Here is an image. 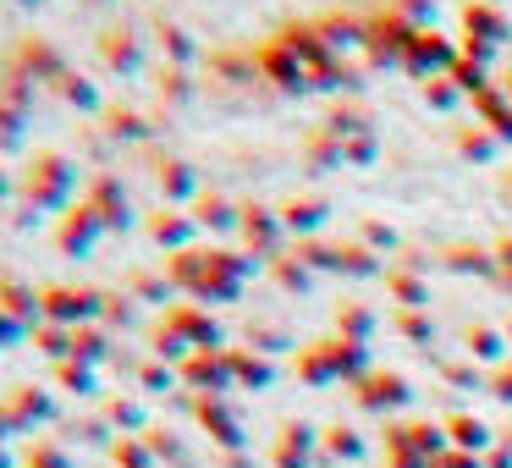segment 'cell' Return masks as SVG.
I'll return each mask as SVG.
<instances>
[{
  "label": "cell",
  "instance_id": "cell-12",
  "mask_svg": "<svg viewBox=\"0 0 512 468\" xmlns=\"http://www.w3.org/2000/svg\"><path fill=\"white\" fill-rule=\"evenodd\" d=\"M160 188L171 193V199H182V193L193 188V177H188V166H177V160H166V166H160Z\"/></svg>",
  "mask_w": 512,
  "mask_h": 468
},
{
  "label": "cell",
  "instance_id": "cell-2",
  "mask_svg": "<svg viewBox=\"0 0 512 468\" xmlns=\"http://www.w3.org/2000/svg\"><path fill=\"white\" fill-rule=\"evenodd\" d=\"M0 72H12V78H23V83H50V89H56L72 67H67V56H61L45 34H23L12 45V56H6V67H0Z\"/></svg>",
  "mask_w": 512,
  "mask_h": 468
},
{
  "label": "cell",
  "instance_id": "cell-18",
  "mask_svg": "<svg viewBox=\"0 0 512 468\" xmlns=\"http://www.w3.org/2000/svg\"><path fill=\"white\" fill-rule=\"evenodd\" d=\"M83 6H105V0H83Z\"/></svg>",
  "mask_w": 512,
  "mask_h": 468
},
{
  "label": "cell",
  "instance_id": "cell-7",
  "mask_svg": "<svg viewBox=\"0 0 512 468\" xmlns=\"http://www.w3.org/2000/svg\"><path fill=\"white\" fill-rule=\"evenodd\" d=\"M94 45H100V61L111 72H138V67H144V45H138L133 28H105Z\"/></svg>",
  "mask_w": 512,
  "mask_h": 468
},
{
  "label": "cell",
  "instance_id": "cell-15",
  "mask_svg": "<svg viewBox=\"0 0 512 468\" xmlns=\"http://www.w3.org/2000/svg\"><path fill=\"white\" fill-rule=\"evenodd\" d=\"M23 331H28L23 320H12V314L0 309V347H12V342H17V336H23Z\"/></svg>",
  "mask_w": 512,
  "mask_h": 468
},
{
  "label": "cell",
  "instance_id": "cell-10",
  "mask_svg": "<svg viewBox=\"0 0 512 468\" xmlns=\"http://www.w3.org/2000/svg\"><path fill=\"white\" fill-rule=\"evenodd\" d=\"M100 116H105V127H111V133H116V138H144V133H149V127H144V122H138V116H133V111H122V105H105V111H100Z\"/></svg>",
  "mask_w": 512,
  "mask_h": 468
},
{
  "label": "cell",
  "instance_id": "cell-17",
  "mask_svg": "<svg viewBox=\"0 0 512 468\" xmlns=\"http://www.w3.org/2000/svg\"><path fill=\"white\" fill-rule=\"evenodd\" d=\"M12 6H39V0H12Z\"/></svg>",
  "mask_w": 512,
  "mask_h": 468
},
{
  "label": "cell",
  "instance_id": "cell-9",
  "mask_svg": "<svg viewBox=\"0 0 512 468\" xmlns=\"http://www.w3.org/2000/svg\"><path fill=\"white\" fill-rule=\"evenodd\" d=\"M56 94H61L67 105H78V111H100V89H94L83 72H67V78L56 83Z\"/></svg>",
  "mask_w": 512,
  "mask_h": 468
},
{
  "label": "cell",
  "instance_id": "cell-8",
  "mask_svg": "<svg viewBox=\"0 0 512 468\" xmlns=\"http://www.w3.org/2000/svg\"><path fill=\"white\" fill-rule=\"evenodd\" d=\"M0 309L12 314V320H23V325H34L39 314H45V303H39V292L28 287L23 276H0Z\"/></svg>",
  "mask_w": 512,
  "mask_h": 468
},
{
  "label": "cell",
  "instance_id": "cell-1",
  "mask_svg": "<svg viewBox=\"0 0 512 468\" xmlns=\"http://www.w3.org/2000/svg\"><path fill=\"white\" fill-rule=\"evenodd\" d=\"M72 188H78V166L61 149H34L23 171H17V226H34L56 210H72Z\"/></svg>",
  "mask_w": 512,
  "mask_h": 468
},
{
  "label": "cell",
  "instance_id": "cell-5",
  "mask_svg": "<svg viewBox=\"0 0 512 468\" xmlns=\"http://www.w3.org/2000/svg\"><path fill=\"white\" fill-rule=\"evenodd\" d=\"M39 303H45V320L50 325H78V320H89L105 298L78 292V287H45V292H39Z\"/></svg>",
  "mask_w": 512,
  "mask_h": 468
},
{
  "label": "cell",
  "instance_id": "cell-3",
  "mask_svg": "<svg viewBox=\"0 0 512 468\" xmlns=\"http://www.w3.org/2000/svg\"><path fill=\"white\" fill-rule=\"evenodd\" d=\"M34 122V83L0 72V155H17Z\"/></svg>",
  "mask_w": 512,
  "mask_h": 468
},
{
  "label": "cell",
  "instance_id": "cell-4",
  "mask_svg": "<svg viewBox=\"0 0 512 468\" xmlns=\"http://www.w3.org/2000/svg\"><path fill=\"white\" fill-rule=\"evenodd\" d=\"M105 237V226H100V215H94V204L83 199V204H72L67 215H61V226H56V254L61 259H83L94 243Z\"/></svg>",
  "mask_w": 512,
  "mask_h": 468
},
{
  "label": "cell",
  "instance_id": "cell-13",
  "mask_svg": "<svg viewBox=\"0 0 512 468\" xmlns=\"http://www.w3.org/2000/svg\"><path fill=\"white\" fill-rule=\"evenodd\" d=\"M39 347H45V353H72V331H61V325H39Z\"/></svg>",
  "mask_w": 512,
  "mask_h": 468
},
{
  "label": "cell",
  "instance_id": "cell-16",
  "mask_svg": "<svg viewBox=\"0 0 512 468\" xmlns=\"http://www.w3.org/2000/svg\"><path fill=\"white\" fill-rule=\"evenodd\" d=\"M0 199H17V177L6 166H0Z\"/></svg>",
  "mask_w": 512,
  "mask_h": 468
},
{
  "label": "cell",
  "instance_id": "cell-6",
  "mask_svg": "<svg viewBox=\"0 0 512 468\" xmlns=\"http://www.w3.org/2000/svg\"><path fill=\"white\" fill-rule=\"evenodd\" d=\"M89 204H94V215H100L105 232H127L133 210H127V193H122V182H116V177H94L89 182Z\"/></svg>",
  "mask_w": 512,
  "mask_h": 468
},
{
  "label": "cell",
  "instance_id": "cell-14",
  "mask_svg": "<svg viewBox=\"0 0 512 468\" xmlns=\"http://www.w3.org/2000/svg\"><path fill=\"white\" fill-rule=\"evenodd\" d=\"M72 353L94 358V353H100V331H89V325H83V331H72Z\"/></svg>",
  "mask_w": 512,
  "mask_h": 468
},
{
  "label": "cell",
  "instance_id": "cell-11",
  "mask_svg": "<svg viewBox=\"0 0 512 468\" xmlns=\"http://www.w3.org/2000/svg\"><path fill=\"white\" fill-rule=\"evenodd\" d=\"M149 237H155V243H182V237H188V221H182V215H149Z\"/></svg>",
  "mask_w": 512,
  "mask_h": 468
}]
</instances>
